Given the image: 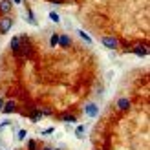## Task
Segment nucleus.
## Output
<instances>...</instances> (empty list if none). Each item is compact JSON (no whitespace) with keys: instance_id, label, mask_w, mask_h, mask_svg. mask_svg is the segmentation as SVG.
I'll return each instance as SVG.
<instances>
[{"instance_id":"nucleus-7","label":"nucleus","mask_w":150,"mask_h":150,"mask_svg":"<svg viewBox=\"0 0 150 150\" xmlns=\"http://www.w3.org/2000/svg\"><path fill=\"white\" fill-rule=\"evenodd\" d=\"M59 46H62V48H70V46H71V39H70V35H59Z\"/></svg>"},{"instance_id":"nucleus-19","label":"nucleus","mask_w":150,"mask_h":150,"mask_svg":"<svg viewBox=\"0 0 150 150\" xmlns=\"http://www.w3.org/2000/svg\"><path fill=\"white\" fill-rule=\"evenodd\" d=\"M7 125H11V123L6 119V121H2V123H0V128H4V126H7Z\"/></svg>"},{"instance_id":"nucleus-18","label":"nucleus","mask_w":150,"mask_h":150,"mask_svg":"<svg viewBox=\"0 0 150 150\" xmlns=\"http://www.w3.org/2000/svg\"><path fill=\"white\" fill-rule=\"evenodd\" d=\"M53 130H55V128H53V126H51V128H48V130H44V132H42V136H48V134H51Z\"/></svg>"},{"instance_id":"nucleus-16","label":"nucleus","mask_w":150,"mask_h":150,"mask_svg":"<svg viewBox=\"0 0 150 150\" xmlns=\"http://www.w3.org/2000/svg\"><path fill=\"white\" fill-rule=\"evenodd\" d=\"M28 150H37V141H35V139H29V143H28Z\"/></svg>"},{"instance_id":"nucleus-13","label":"nucleus","mask_w":150,"mask_h":150,"mask_svg":"<svg viewBox=\"0 0 150 150\" xmlns=\"http://www.w3.org/2000/svg\"><path fill=\"white\" fill-rule=\"evenodd\" d=\"M62 121H66V123H75V121H77V117L66 114V115H62Z\"/></svg>"},{"instance_id":"nucleus-8","label":"nucleus","mask_w":150,"mask_h":150,"mask_svg":"<svg viewBox=\"0 0 150 150\" xmlns=\"http://www.w3.org/2000/svg\"><path fill=\"white\" fill-rule=\"evenodd\" d=\"M15 108H17V104H15V101H7V103H4V108H2V112H4V114H13V112H15Z\"/></svg>"},{"instance_id":"nucleus-14","label":"nucleus","mask_w":150,"mask_h":150,"mask_svg":"<svg viewBox=\"0 0 150 150\" xmlns=\"http://www.w3.org/2000/svg\"><path fill=\"white\" fill-rule=\"evenodd\" d=\"M50 18L55 22V24H59V22H61V17H59V15L55 13V11H50Z\"/></svg>"},{"instance_id":"nucleus-2","label":"nucleus","mask_w":150,"mask_h":150,"mask_svg":"<svg viewBox=\"0 0 150 150\" xmlns=\"http://www.w3.org/2000/svg\"><path fill=\"white\" fill-rule=\"evenodd\" d=\"M101 42H103V46L104 48H108V50H117L119 48V40H117V37H103L101 39Z\"/></svg>"},{"instance_id":"nucleus-9","label":"nucleus","mask_w":150,"mask_h":150,"mask_svg":"<svg viewBox=\"0 0 150 150\" xmlns=\"http://www.w3.org/2000/svg\"><path fill=\"white\" fill-rule=\"evenodd\" d=\"M134 53H136L137 57H146L148 55V48L146 46H136L134 48Z\"/></svg>"},{"instance_id":"nucleus-10","label":"nucleus","mask_w":150,"mask_h":150,"mask_svg":"<svg viewBox=\"0 0 150 150\" xmlns=\"http://www.w3.org/2000/svg\"><path fill=\"white\" fill-rule=\"evenodd\" d=\"M84 134H86V126H84V125H79L77 128H75V136H77L79 139L84 137Z\"/></svg>"},{"instance_id":"nucleus-12","label":"nucleus","mask_w":150,"mask_h":150,"mask_svg":"<svg viewBox=\"0 0 150 150\" xmlns=\"http://www.w3.org/2000/svg\"><path fill=\"white\" fill-rule=\"evenodd\" d=\"M50 46H53V48L59 46V35H57V33H53V35L50 37Z\"/></svg>"},{"instance_id":"nucleus-21","label":"nucleus","mask_w":150,"mask_h":150,"mask_svg":"<svg viewBox=\"0 0 150 150\" xmlns=\"http://www.w3.org/2000/svg\"><path fill=\"white\" fill-rule=\"evenodd\" d=\"M42 150H55V148H51V146H44Z\"/></svg>"},{"instance_id":"nucleus-15","label":"nucleus","mask_w":150,"mask_h":150,"mask_svg":"<svg viewBox=\"0 0 150 150\" xmlns=\"http://www.w3.org/2000/svg\"><path fill=\"white\" fill-rule=\"evenodd\" d=\"M26 136H28V130H18L17 139H18V141H24V139H26Z\"/></svg>"},{"instance_id":"nucleus-3","label":"nucleus","mask_w":150,"mask_h":150,"mask_svg":"<svg viewBox=\"0 0 150 150\" xmlns=\"http://www.w3.org/2000/svg\"><path fill=\"white\" fill-rule=\"evenodd\" d=\"M84 114L88 117H97V115H99V106H97L95 103H88L84 106Z\"/></svg>"},{"instance_id":"nucleus-11","label":"nucleus","mask_w":150,"mask_h":150,"mask_svg":"<svg viewBox=\"0 0 150 150\" xmlns=\"http://www.w3.org/2000/svg\"><path fill=\"white\" fill-rule=\"evenodd\" d=\"M79 35H81V39L84 40L86 44H92V42H93V40H92V37H90V35H88L86 31H82V29H81V31H79Z\"/></svg>"},{"instance_id":"nucleus-22","label":"nucleus","mask_w":150,"mask_h":150,"mask_svg":"<svg viewBox=\"0 0 150 150\" xmlns=\"http://www.w3.org/2000/svg\"><path fill=\"white\" fill-rule=\"evenodd\" d=\"M11 2H13V4H20V2H22V0H11Z\"/></svg>"},{"instance_id":"nucleus-20","label":"nucleus","mask_w":150,"mask_h":150,"mask_svg":"<svg viewBox=\"0 0 150 150\" xmlns=\"http://www.w3.org/2000/svg\"><path fill=\"white\" fill-rule=\"evenodd\" d=\"M2 108H4V99L0 97V112H2Z\"/></svg>"},{"instance_id":"nucleus-5","label":"nucleus","mask_w":150,"mask_h":150,"mask_svg":"<svg viewBox=\"0 0 150 150\" xmlns=\"http://www.w3.org/2000/svg\"><path fill=\"white\" fill-rule=\"evenodd\" d=\"M11 11H13V2H11V0H0V13L7 15Z\"/></svg>"},{"instance_id":"nucleus-1","label":"nucleus","mask_w":150,"mask_h":150,"mask_svg":"<svg viewBox=\"0 0 150 150\" xmlns=\"http://www.w3.org/2000/svg\"><path fill=\"white\" fill-rule=\"evenodd\" d=\"M13 18L11 17H2L0 18V35H6V33H9L11 31V28H13Z\"/></svg>"},{"instance_id":"nucleus-4","label":"nucleus","mask_w":150,"mask_h":150,"mask_svg":"<svg viewBox=\"0 0 150 150\" xmlns=\"http://www.w3.org/2000/svg\"><path fill=\"white\" fill-rule=\"evenodd\" d=\"M132 106L130 99H126V97H121V99H117V110L119 112H128Z\"/></svg>"},{"instance_id":"nucleus-6","label":"nucleus","mask_w":150,"mask_h":150,"mask_svg":"<svg viewBox=\"0 0 150 150\" xmlns=\"http://www.w3.org/2000/svg\"><path fill=\"white\" fill-rule=\"evenodd\" d=\"M20 42H22V35H17V37H13L11 39V42H9V48L17 53L18 51V48H20Z\"/></svg>"},{"instance_id":"nucleus-17","label":"nucleus","mask_w":150,"mask_h":150,"mask_svg":"<svg viewBox=\"0 0 150 150\" xmlns=\"http://www.w3.org/2000/svg\"><path fill=\"white\" fill-rule=\"evenodd\" d=\"M40 114L42 115H51V110L50 108H44V110H40Z\"/></svg>"}]
</instances>
